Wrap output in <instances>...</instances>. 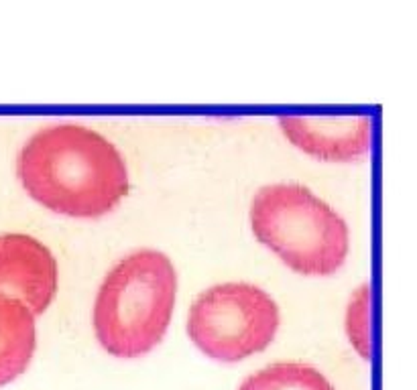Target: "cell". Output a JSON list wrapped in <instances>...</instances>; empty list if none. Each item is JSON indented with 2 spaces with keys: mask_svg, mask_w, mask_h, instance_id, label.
I'll list each match as a JSON object with an SVG mask.
<instances>
[{
  "mask_svg": "<svg viewBox=\"0 0 417 390\" xmlns=\"http://www.w3.org/2000/svg\"><path fill=\"white\" fill-rule=\"evenodd\" d=\"M16 173L33 199L75 218L102 216L129 191L118 149L100 132L72 122L37 130L19 153Z\"/></svg>",
  "mask_w": 417,
  "mask_h": 390,
  "instance_id": "6da1fadb",
  "label": "cell"
},
{
  "mask_svg": "<svg viewBox=\"0 0 417 390\" xmlns=\"http://www.w3.org/2000/svg\"><path fill=\"white\" fill-rule=\"evenodd\" d=\"M177 275L163 252L127 254L104 277L94 303V332L116 358H137L157 346L171 320Z\"/></svg>",
  "mask_w": 417,
  "mask_h": 390,
  "instance_id": "7a4b0ae2",
  "label": "cell"
},
{
  "mask_svg": "<svg viewBox=\"0 0 417 390\" xmlns=\"http://www.w3.org/2000/svg\"><path fill=\"white\" fill-rule=\"evenodd\" d=\"M253 232L302 275H332L348 254V226L300 183L265 185L250 204Z\"/></svg>",
  "mask_w": 417,
  "mask_h": 390,
  "instance_id": "3957f363",
  "label": "cell"
},
{
  "mask_svg": "<svg viewBox=\"0 0 417 390\" xmlns=\"http://www.w3.org/2000/svg\"><path fill=\"white\" fill-rule=\"evenodd\" d=\"M279 330V309L269 292L250 283H222L198 295L187 334L218 362H238L265 349Z\"/></svg>",
  "mask_w": 417,
  "mask_h": 390,
  "instance_id": "277c9868",
  "label": "cell"
},
{
  "mask_svg": "<svg viewBox=\"0 0 417 390\" xmlns=\"http://www.w3.org/2000/svg\"><path fill=\"white\" fill-rule=\"evenodd\" d=\"M58 291V263L51 251L27 234H0V295L41 315Z\"/></svg>",
  "mask_w": 417,
  "mask_h": 390,
  "instance_id": "5b68a950",
  "label": "cell"
},
{
  "mask_svg": "<svg viewBox=\"0 0 417 390\" xmlns=\"http://www.w3.org/2000/svg\"><path fill=\"white\" fill-rule=\"evenodd\" d=\"M279 126L295 147L326 161H350L371 149V116H297L279 118Z\"/></svg>",
  "mask_w": 417,
  "mask_h": 390,
  "instance_id": "8992f818",
  "label": "cell"
},
{
  "mask_svg": "<svg viewBox=\"0 0 417 390\" xmlns=\"http://www.w3.org/2000/svg\"><path fill=\"white\" fill-rule=\"evenodd\" d=\"M35 344V315L15 299L0 295V386L27 370Z\"/></svg>",
  "mask_w": 417,
  "mask_h": 390,
  "instance_id": "52a82bcc",
  "label": "cell"
},
{
  "mask_svg": "<svg viewBox=\"0 0 417 390\" xmlns=\"http://www.w3.org/2000/svg\"><path fill=\"white\" fill-rule=\"evenodd\" d=\"M238 390H334V386L310 364L277 362L245 378Z\"/></svg>",
  "mask_w": 417,
  "mask_h": 390,
  "instance_id": "ba28073f",
  "label": "cell"
},
{
  "mask_svg": "<svg viewBox=\"0 0 417 390\" xmlns=\"http://www.w3.org/2000/svg\"><path fill=\"white\" fill-rule=\"evenodd\" d=\"M369 285H362L350 297L346 309V334L350 344L364 360L371 358V327H369Z\"/></svg>",
  "mask_w": 417,
  "mask_h": 390,
  "instance_id": "9c48e42d",
  "label": "cell"
}]
</instances>
